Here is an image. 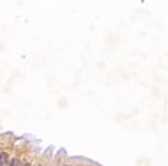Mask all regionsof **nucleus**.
<instances>
[{"label":"nucleus","instance_id":"1","mask_svg":"<svg viewBox=\"0 0 168 166\" xmlns=\"http://www.w3.org/2000/svg\"><path fill=\"white\" fill-rule=\"evenodd\" d=\"M22 164V161H11V163H9V166H20Z\"/></svg>","mask_w":168,"mask_h":166},{"label":"nucleus","instance_id":"2","mask_svg":"<svg viewBox=\"0 0 168 166\" xmlns=\"http://www.w3.org/2000/svg\"><path fill=\"white\" fill-rule=\"evenodd\" d=\"M20 166H30V164H28L27 161H23V163H22V164H20Z\"/></svg>","mask_w":168,"mask_h":166},{"label":"nucleus","instance_id":"3","mask_svg":"<svg viewBox=\"0 0 168 166\" xmlns=\"http://www.w3.org/2000/svg\"><path fill=\"white\" fill-rule=\"evenodd\" d=\"M4 157H6V154H2V152H0V163H2V159H4Z\"/></svg>","mask_w":168,"mask_h":166}]
</instances>
